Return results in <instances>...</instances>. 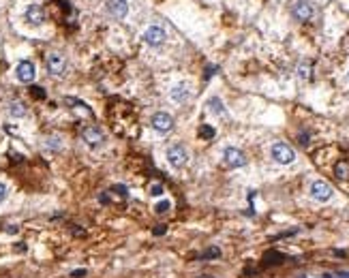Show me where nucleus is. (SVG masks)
Returning <instances> with one entry per match:
<instances>
[{"instance_id":"1","label":"nucleus","mask_w":349,"mask_h":278,"mask_svg":"<svg viewBox=\"0 0 349 278\" xmlns=\"http://www.w3.org/2000/svg\"><path fill=\"white\" fill-rule=\"evenodd\" d=\"M270 154H272L274 161L281 163V165H291L293 161H296V152H293V148L287 146V144H283V141H279V144L272 146Z\"/></svg>"},{"instance_id":"2","label":"nucleus","mask_w":349,"mask_h":278,"mask_svg":"<svg viewBox=\"0 0 349 278\" xmlns=\"http://www.w3.org/2000/svg\"><path fill=\"white\" fill-rule=\"evenodd\" d=\"M150 124H152V129L156 133L165 135V133H169L173 129V118L169 114H165V111H158V114L152 116V122H150Z\"/></svg>"},{"instance_id":"3","label":"nucleus","mask_w":349,"mask_h":278,"mask_svg":"<svg viewBox=\"0 0 349 278\" xmlns=\"http://www.w3.org/2000/svg\"><path fill=\"white\" fill-rule=\"evenodd\" d=\"M332 186L328 184V182H323V180H315L313 184H311V197L315 201H328L330 197H332Z\"/></svg>"},{"instance_id":"4","label":"nucleus","mask_w":349,"mask_h":278,"mask_svg":"<svg viewBox=\"0 0 349 278\" xmlns=\"http://www.w3.org/2000/svg\"><path fill=\"white\" fill-rule=\"evenodd\" d=\"M293 18H296L298 22H308L313 18V5L311 0H298L296 5H293Z\"/></svg>"},{"instance_id":"5","label":"nucleus","mask_w":349,"mask_h":278,"mask_svg":"<svg viewBox=\"0 0 349 278\" xmlns=\"http://www.w3.org/2000/svg\"><path fill=\"white\" fill-rule=\"evenodd\" d=\"M187 158H189L187 150L182 148L180 144L171 146V148L167 150V161H169V165H171V167H176V169H180V167L187 163Z\"/></svg>"},{"instance_id":"6","label":"nucleus","mask_w":349,"mask_h":278,"mask_svg":"<svg viewBox=\"0 0 349 278\" xmlns=\"http://www.w3.org/2000/svg\"><path fill=\"white\" fill-rule=\"evenodd\" d=\"M223 158H225V163L229 167H244L247 165V156H244L242 150H238V148H225V152H223Z\"/></svg>"},{"instance_id":"7","label":"nucleus","mask_w":349,"mask_h":278,"mask_svg":"<svg viewBox=\"0 0 349 278\" xmlns=\"http://www.w3.org/2000/svg\"><path fill=\"white\" fill-rule=\"evenodd\" d=\"M45 65H47V71H50L52 75H62L67 69V60H65V56H60V54H50L45 60Z\"/></svg>"},{"instance_id":"8","label":"nucleus","mask_w":349,"mask_h":278,"mask_svg":"<svg viewBox=\"0 0 349 278\" xmlns=\"http://www.w3.org/2000/svg\"><path fill=\"white\" fill-rule=\"evenodd\" d=\"M82 137H84V141L88 144L90 148H97V146H101L103 144V131L101 129H97V126H84V131H82Z\"/></svg>"},{"instance_id":"9","label":"nucleus","mask_w":349,"mask_h":278,"mask_svg":"<svg viewBox=\"0 0 349 278\" xmlns=\"http://www.w3.org/2000/svg\"><path fill=\"white\" fill-rule=\"evenodd\" d=\"M15 73H18V79L22 84H30L35 79V65L30 60H22L18 69H15Z\"/></svg>"},{"instance_id":"10","label":"nucleus","mask_w":349,"mask_h":278,"mask_svg":"<svg viewBox=\"0 0 349 278\" xmlns=\"http://www.w3.org/2000/svg\"><path fill=\"white\" fill-rule=\"evenodd\" d=\"M26 22L33 24V26H41V24L45 22V11H43V7L30 5L28 11H26Z\"/></svg>"},{"instance_id":"11","label":"nucleus","mask_w":349,"mask_h":278,"mask_svg":"<svg viewBox=\"0 0 349 278\" xmlns=\"http://www.w3.org/2000/svg\"><path fill=\"white\" fill-rule=\"evenodd\" d=\"M144 41L148 45H161L165 41V33L161 28H156V26H150L146 33H144Z\"/></svg>"},{"instance_id":"12","label":"nucleus","mask_w":349,"mask_h":278,"mask_svg":"<svg viewBox=\"0 0 349 278\" xmlns=\"http://www.w3.org/2000/svg\"><path fill=\"white\" fill-rule=\"evenodd\" d=\"M107 11L112 13L114 18H124L126 11H129V5H126V0H109Z\"/></svg>"},{"instance_id":"13","label":"nucleus","mask_w":349,"mask_h":278,"mask_svg":"<svg viewBox=\"0 0 349 278\" xmlns=\"http://www.w3.org/2000/svg\"><path fill=\"white\" fill-rule=\"evenodd\" d=\"M189 97H191V92H189V88H187L185 84H182V86H173V88H171V99L176 101V103H185Z\"/></svg>"},{"instance_id":"14","label":"nucleus","mask_w":349,"mask_h":278,"mask_svg":"<svg viewBox=\"0 0 349 278\" xmlns=\"http://www.w3.org/2000/svg\"><path fill=\"white\" fill-rule=\"evenodd\" d=\"M26 105H24V103H20V101H13L11 103V107H9V114L13 116V118H24L26 116Z\"/></svg>"},{"instance_id":"15","label":"nucleus","mask_w":349,"mask_h":278,"mask_svg":"<svg viewBox=\"0 0 349 278\" xmlns=\"http://www.w3.org/2000/svg\"><path fill=\"white\" fill-rule=\"evenodd\" d=\"M334 173H336V178H340V180H349V163L347 161H338L336 167H334Z\"/></svg>"},{"instance_id":"16","label":"nucleus","mask_w":349,"mask_h":278,"mask_svg":"<svg viewBox=\"0 0 349 278\" xmlns=\"http://www.w3.org/2000/svg\"><path fill=\"white\" fill-rule=\"evenodd\" d=\"M208 107H210L212 114H217V116H225V107H223V103H221V99L212 97V99L208 101Z\"/></svg>"},{"instance_id":"17","label":"nucleus","mask_w":349,"mask_h":278,"mask_svg":"<svg viewBox=\"0 0 349 278\" xmlns=\"http://www.w3.org/2000/svg\"><path fill=\"white\" fill-rule=\"evenodd\" d=\"M200 137H204V139H212V137H214V129H212V126H208V124L200 126Z\"/></svg>"},{"instance_id":"18","label":"nucleus","mask_w":349,"mask_h":278,"mask_svg":"<svg viewBox=\"0 0 349 278\" xmlns=\"http://www.w3.org/2000/svg\"><path fill=\"white\" fill-rule=\"evenodd\" d=\"M169 208H171V201H158L156 205H154V210H156V214H165V212H169Z\"/></svg>"},{"instance_id":"19","label":"nucleus","mask_w":349,"mask_h":278,"mask_svg":"<svg viewBox=\"0 0 349 278\" xmlns=\"http://www.w3.org/2000/svg\"><path fill=\"white\" fill-rule=\"evenodd\" d=\"M298 75L306 79L308 75H311V65H308V62H304V65H300V67H298Z\"/></svg>"},{"instance_id":"20","label":"nucleus","mask_w":349,"mask_h":278,"mask_svg":"<svg viewBox=\"0 0 349 278\" xmlns=\"http://www.w3.org/2000/svg\"><path fill=\"white\" fill-rule=\"evenodd\" d=\"M150 195H152V197H161L163 195V186L161 184H152V186H150Z\"/></svg>"},{"instance_id":"21","label":"nucleus","mask_w":349,"mask_h":278,"mask_svg":"<svg viewBox=\"0 0 349 278\" xmlns=\"http://www.w3.org/2000/svg\"><path fill=\"white\" fill-rule=\"evenodd\" d=\"M33 90V97L35 99H45V92H43V88H39V86H35V88H30Z\"/></svg>"},{"instance_id":"22","label":"nucleus","mask_w":349,"mask_h":278,"mask_svg":"<svg viewBox=\"0 0 349 278\" xmlns=\"http://www.w3.org/2000/svg\"><path fill=\"white\" fill-rule=\"evenodd\" d=\"M219 255H221V250H219V248H210V250L204 255V259H214V257H219Z\"/></svg>"},{"instance_id":"23","label":"nucleus","mask_w":349,"mask_h":278,"mask_svg":"<svg viewBox=\"0 0 349 278\" xmlns=\"http://www.w3.org/2000/svg\"><path fill=\"white\" fill-rule=\"evenodd\" d=\"M7 195H9V190H7V186L3 184V182H0V203L7 199Z\"/></svg>"},{"instance_id":"24","label":"nucleus","mask_w":349,"mask_h":278,"mask_svg":"<svg viewBox=\"0 0 349 278\" xmlns=\"http://www.w3.org/2000/svg\"><path fill=\"white\" fill-rule=\"evenodd\" d=\"M323 278H349V272H338V274H323Z\"/></svg>"},{"instance_id":"25","label":"nucleus","mask_w":349,"mask_h":278,"mask_svg":"<svg viewBox=\"0 0 349 278\" xmlns=\"http://www.w3.org/2000/svg\"><path fill=\"white\" fill-rule=\"evenodd\" d=\"M88 272H86V269H73V272H71V276L73 278H82V276H86Z\"/></svg>"},{"instance_id":"26","label":"nucleus","mask_w":349,"mask_h":278,"mask_svg":"<svg viewBox=\"0 0 349 278\" xmlns=\"http://www.w3.org/2000/svg\"><path fill=\"white\" fill-rule=\"evenodd\" d=\"M165 231H167V227H163V225H158V227L154 229V235H163Z\"/></svg>"},{"instance_id":"27","label":"nucleus","mask_w":349,"mask_h":278,"mask_svg":"<svg viewBox=\"0 0 349 278\" xmlns=\"http://www.w3.org/2000/svg\"><path fill=\"white\" fill-rule=\"evenodd\" d=\"M347 79H349V73H347Z\"/></svg>"}]
</instances>
